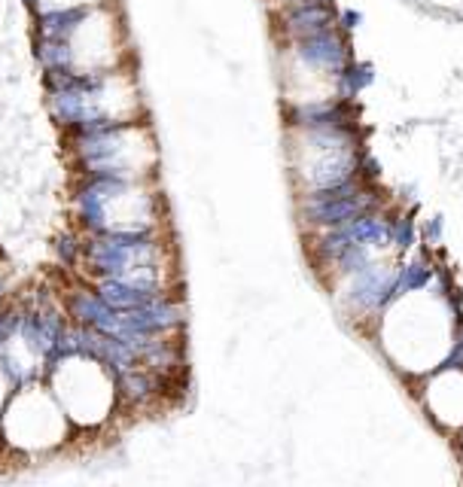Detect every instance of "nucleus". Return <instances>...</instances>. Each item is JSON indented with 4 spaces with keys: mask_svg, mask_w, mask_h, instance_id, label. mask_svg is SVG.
<instances>
[{
    "mask_svg": "<svg viewBox=\"0 0 463 487\" xmlns=\"http://www.w3.org/2000/svg\"><path fill=\"white\" fill-rule=\"evenodd\" d=\"M339 28L345 31V34H357V31L363 28V13L354 10V6H345V10H339Z\"/></svg>",
    "mask_w": 463,
    "mask_h": 487,
    "instance_id": "9d476101",
    "label": "nucleus"
},
{
    "mask_svg": "<svg viewBox=\"0 0 463 487\" xmlns=\"http://www.w3.org/2000/svg\"><path fill=\"white\" fill-rule=\"evenodd\" d=\"M293 138V174L299 193L330 189L348 180L366 177V156L357 125H332V129H290Z\"/></svg>",
    "mask_w": 463,
    "mask_h": 487,
    "instance_id": "f257e3e1",
    "label": "nucleus"
},
{
    "mask_svg": "<svg viewBox=\"0 0 463 487\" xmlns=\"http://www.w3.org/2000/svg\"><path fill=\"white\" fill-rule=\"evenodd\" d=\"M375 79H378V74H375V65H369V61H360V59H350L345 70H341L339 77H335V95H339L341 101H350L357 104V98L372 89Z\"/></svg>",
    "mask_w": 463,
    "mask_h": 487,
    "instance_id": "6e6552de",
    "label": "nucleus"
},
{
    "mask_svg": "<svg viewBox=\"0 0 463 487\" xmlns=\"http://www.w3.org/2000/svg\"><path fill=\"white\" fill-rule=\"evenodd\" d=\"M86 259L101 277L168 290V247L159 231H98Z\"/></svg>",
    "mask_w": 463,
    "mask_h": 487,
    "instance_id": "f03ea898",
    "label": "nucleus"
},
{
    "mask_svg": "<svg viewBox=\"0 0 463 487\" xmlns=\"http://www.w3.org/2000/svg\"><path fill=\"white\" fill-rule=\"evenodd\" d=\"M421 381L436 387L439 393H418L424 405L427 418L439 429L458 436L463 429V365L460 363H442L439 369L421 374Z\"/></svg>",
    "mask_w": 463,
    "mask_h": 487,
    "instance_id": "39448f33",
    "label": "nucleus"
},
{
    "mask_svg": "<svg viewBox=\"0 0 463 487\" xmlns=\"http://www.w3.org/2000/svg\"><path fill=\"white\" fill-rule=\"evenodd\" d=\"M381 207H387V202L369 183V177H357L330 189L299 193V217L305 231L341 226V222H350L369 211H381Z\"/></svg>",
    "mask_w": 463,
    "mask_h": 487,
    "instance_id": "7ed1b4c3",
    "label": "nucleus"
},
{
    "mask_svg": "<svg viewBox=\"0 0 463 487\" xmlns=\"http://www.w3.org/2000/svg\"><path fill=\"white\" fill-rule=\"evenodd\" d=\"M165 381L168 374L147 369V365H132V369L113 372L116 393L129 405H147L153 402V399H159L165 393Z\"/></svg>",
    "mask_w": 463,
    "mask_h": 487,
    "instance_id": "0eeeda50",
    "label": "nucleus"
},
{
    "mask_svg": "<svg viewBox=\"0 0 463 487\" xmlns=\"http://www.w3.org/2000/svg\"><path fill=\"white\" fill-rule=\"evenodd\" d=\"M13 332H15V320H13V317H4V314H0V345H4V341L10 338Z\"/></svg>",
    "mask_w": 463,
    "mask_h": 487,
    "instance_id": "9b49d317",
    "label": "nucleus"
},
{
    "mask_svg": "<svg viewBox=\"0 0 463 487\" xmlns=\"http://www.w3.org/2000/svg\"><path fill=\"white\" fill-rule=\"evenodd\" d=\"M339 28V10L323 4H281L277 13V34L286 40H302L321 31Z\"/></svg>",
    "mask_w": 463,
    "mask_h": 487,
    "instance_id": "423d86ee",
    "label": "nucleus"
},
{
    "mask_svg": "<svg viewBox=\"0 0 463 487\" xmlns=\"http://www.w3.org/2000/svg\"><path fill=\"white\" fill-rule=\"evenodd\" d=\"M421 241V226L418 220H412L409 213H390V244L394 250L403 257V253H412Z\"/></svg>",
    "mask_w": 463,
    "mask_h": 487,
    "instance_id": "1a4fd4ad",
    "label": "nucleus"
},
{
    "mask_svg": "<svg viewBox=\"0 0 463 487\" xmlns=\"http://www.w3.org/2000/svg\"><path fill=\"white\" fill-rule=\"evenodd\" d=\"M284 52L302 74H314L317 79H326V83L332 86H335V77L354 59V52H350V37L341 28H330L302 40H286Z\"/></svg>",
    "mask_w": 463,
    "mask_h": 487,
    "instance_id": "20e7f679",
    "label": "nucleus"
}]
</instances>
